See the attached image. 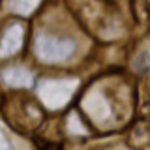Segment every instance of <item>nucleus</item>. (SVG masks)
Listing matches in <instances>:
<instances>
[{
  "instance_id": "f257e3e1",
  "label": "nucleus",
  "mask_w": 150,
  "mask_h": 150,
  "mask_svg": "<svg viewBox=\"0 0 150 150\" xmlns=\"http://www.w3.org/2000/svg\"><path fill=\"white\" fill-rule=\"evenodd\" d=\"M77 84V79H47V81H41L38 88V96L45 107L58 109L69 101Z\"/></svg>"
},
{
  "instance_id": "f03ea898",
  "label": "nucleus",
  "mask_w": 150,
  "mask_h": 150,
  "mask_svg": "<svg viewBox=\"0 0 150 150\" xmlns=\"http://www.w3.org/2000/svg\"><path fill=\"white\" fill-rule=\"evenodd\" d=\"M75 53V43L71 40L56 38L51 34H40L36 40V54L43 62H64Z\"/></svg>"
},
{
  "instance_id": "7ed1b4c3",
  "label": "nucleus",
  "mask_w": 150,
  "mask_h": 150,
  "mask_svg": "<svg viewBox=\"0 0 150 150\" xmlns=\"http://www.w3.org/2000/svg\"><path fill=\"white\" fill-rule=\"evenodd\" d=\"M84 109L96 122H105L112 116V109L109 101L100 90H94L84 98Z\"/></svg>"
},
{
  "instance_id": "20e7f679",
  "label": "nucleus",
  "mask_w": 150,
  "mask_h": 150,
  "mask_svg": "<svg viewBox=\"0 0 150 150\" xmlns=\"http://www.w3.org/2000/svg\"><path fill=\"white\" fill-rule=\"evenodd\" d=\"M21 43H23V26L21 25L8 26L2 38V56H9L15 51H19Z\"/></svg>"
},
{
  "instance_id": "39448f33",
  "label": "nucleus",
  "mask_w": 150,
  "mask_h": 150,
  "mask_svg": "<svg viewBox=\"0 0 150 150\" xmlns=\"http://www.w3.org/2000/svg\"><path fill=\"white\" fill-rule=\"evenodd\" d=\"M4 81L9 86H30L32 73L25 68H8L4 69Z\"/></svg>"
},
{
  "instance_id": "423d86ee",
  "label": "nucleus",
  "mask_w": 150,
  "mask_h": 150,
  "mask_svg": "<svg viewBox=\"0 0 150 150\" xmlns=\"http://www.w3.org/2000/svg\"><path fill=\"white\" fill-rule=\"evenodd\" d=\"M8 4L11 8V11L21 13V15H28L40 4V0H8Z\"/></svg>"
},
{
  "instance_id": "0eeeda50",
  "label": "nucleus",
  "mask_w": 150,
  "mask_h": 150,
  "mask_svg": "<svg viewBox=\"0 0 150 150\" xmlns=\"http://www.w3.org/2000/svg\"><path fill=\"white\" fill-rule=\"evenodd\" d=\"M69 131H71V133H75V135H84V133H86V129L83 128L81 120H79L75 115L69 116Z\"/></svg>"
},
{
  "instance_id": "6e6552de",
  "label": "nucleus",
  "mask_w": 150,
  "mask_h": 150,
  "mask_svg": "<svg viewBox=\"0 0 150 150\" xmlns=\"http://www.w3.org/2000/svg\"><path fill=\"white\" fill-rule=\"evenodd\" d=\"M135 66H137V68H150V53H146V51L141 53L139 58L135 60Z\"/></svg>"
}]
</instances>
